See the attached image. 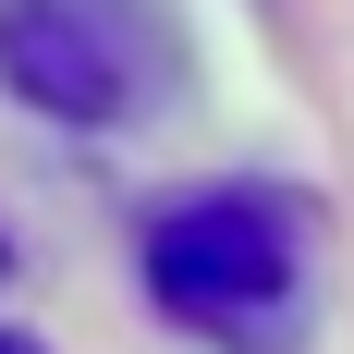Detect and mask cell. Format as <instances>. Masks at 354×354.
<instances>
[{
	"mask_svg": "<svg viewBox=\"0 0 354 354\" xmlns=\"http://www.w3.org/2000/svg\"><path fill=\"white\" fill-rule=\"evenodd\" d=\"M0 354H37V342H25V330H0Z\"/></svg>",
	"mask_w": 354,
	"mask_h": 354,
	"instance_id": "3",
	"label": "cell"
},
{
	"mask_svg": "<svg viewBox=\"0 0 354 354\" xmlns=\"http://www.w3.org/2000/svg\"><path fill=\"white\" fill-rule=\"evenodd\" d=\"M0 86L49 122H135L183 86L171 0H0Z\"/></svg>",
	"mask_w": 354,
	"mask_h": 354,
	"instance_id": "2",
	"label": "cell"
},
{
	"mask_svg": "<svg viewBox=\"0 0 354 354\" xmlns=\"http://www.w3.org/2000/svg\"><path fill=\"white\" fill-rule=\"evenodd\" d=\"M147 293L220 354H306L318 220L281 183H196L147 220Z\"/></svg>",
	"mask_w": 354,
	"mask_h": 354,
	"instance_id": "1",
	"label": "cell"
}]
</instances>
